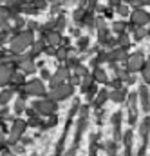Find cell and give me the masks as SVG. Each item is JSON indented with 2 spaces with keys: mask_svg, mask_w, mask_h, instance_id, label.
I'll use <instances>...</instances> for the list:
<instances>
[{
  "mask_svg": "<svg viewBox=\"0 0 150 156\" xmlns=\"http://www.w3.org/2000/svg\"><path fill=\"white\" fill-rule=\"evenodd\" d=\"M35 33L33 31H29V29H22V31H18L16 35H13L9 42H7V51H11V53H15V55H20V53H24V51H27L29 49V45L35 42Z\"/></svg>",
  "mask_w": 150,
  "mask_h": 156,
  "instance_id": "1",
  "label": "cell"
},
{
  "mask_svg": "<svg viewBox=\"0 0 150 156\" xmlns=\"http://www.w3.org/2000/svg\"><path fill=\"white\" fill-rule=\"evenodd\" d=\"M27 129H29V127H27V122H26L22 116H16L13 122H11L9 131H7V145H9V147H13L15 144H18V142H20V138L26 134V131H27Z\"/></svg>",
  "mask_w": 150,
  "mask_h": 156,
  "instance_id": "2",
  "label": "cell"
},
{
  "mask_svg": "<svg viewBox=\"0 0 150 156\" xmlns=\"http://www.w3.org/2000/svg\"><path fill=\"white\" fill-rule=\"evenodd\" d=\"M22 89H24V93H26L29 98H42V96L47 94V83H45L40 76L27 78Z\"/></svg>",
  "mask_w": 150,
  "mask_h": 156,
  "instance_id": "3",
  "label": "cell"
},
{
  "mask_svg": "<svg viewBox=\"0 0 150 156\" xmlns=\"http://www.w3.org/2000/svg\"><path fill=\"white\" fill-rule=\"evenodd\" d=\"M74 85H71L69 82H63V83H60V85H56L54 89H49L47 91V98H51V100H54V102H63V100H69L73 94H74Z\"/></svg>",
  "mask_w": 150,
  "mask_h": 156,
  "instance_id": "4",
  "label": "cell"
},
{
  "mask_svg": "<svg viewBox=\"0 0 150 156\" xmlns=\"http://www.w3.org/2000/svg\"><path fill=\"white\" fill-rule=\"evenodd\" d=\"M31 107L40 116H47V115H54L58 111V102H54V100H51L47 96H42V98H35L31 102Z\"/></svg>",
  "mask_w": 150,
  "mask_h": 156,
  "instance_id": "5",
  "label": "cell"
},
{
  "mask_svg": "<svg viewBox=\"0 0 150 156\" xmlns=\"http://www.w3.org/2000/svg\"><path fill=\"white\" fill-rule=\"evenodd\" d=\"M145 62H147V58H145V55H143L141 51L130 53V55L127 56V60H125V64H127V71L132 73V75H136V73H139V71L145 67Z\"/></svg>",
  "mask_w": 150,
  "mask_h": 156,
  "instance_id": "6",
  "label": "cell"
},
{
  "mask_svg": "<svg viewBox=\"0 0 150 156\" xmlns=\"http://www.w3.org/2000/svg\"><path fill=\"white\" fill-rule=\"evenodd\" d=\"M71 75H73V71H71L67 66L58 67V69L51 75V78L47 80V91H49V89H54L56 85H60V83H63V82H67V80L71 78Z\"/></svg>",
  "mask_w": 150,
  "mask_h": 156,
  "instance_id": "7",
  "label": "cell"
},
{
  "mask_svg": "<svg viewBox=\"0 0 150 156\" xmlns=\"http://www.w3.org/2000/svg\"><path fill=\"white\" fill-rule=\"evenodd\" d=\"M130 24L136 26V27H145L150 22V15L143 9V7H136L134 11H130Z\"/></svg>",
  "mask_w": 150,
  "mask_h": 156,
  "instance_id": "8",
  "label": "cell"
},
{
  "mask_svg": "<svg viewBox=\"0 0 150 156\" xmlns=\"http://www.w3.org/2000/svg\"><path fill=\"white\" fill-rule=\"evenodd\" d=\"M128 56V49L125 47H112V49H107V64H121L125 62Z\"/></svg>",
  "mask_w": 150,
  "mask_h": 156,
  "instance_id": "9",
  "label": "cell"
},
{
  "mask_svg": "<svg viewBox=\"0 0 150 156\" xmlns=\"http://www.w3.org/2000/svg\"><path fill=\"white\" fill-rule=\"evenodd\" d=\"M40 33V38L43 40L47 45H62V33L56 31V29H49V31H38Z\"/></svg>",
  "mask_w": 150,
  "mask_h": 156,
  "instance_id": "10",
  "label": "cell"
},
{
  "mask_svg": "<svg viewBox=\"0 0 150 156\" xmlns=\"http://www.w3.org/2000/svg\"><path fill=\"white\" fill-rule=\"evenodd\" d=\"M26 80H27V76L20 71V69H15L13 71V75H11V80H9V83H7V87H11L13 91H15V94L24 87V83H26Z\"/></svg>",
  "mask_w": 150,
  "mask_h": 156,
  "instance_id": "11",
  "label": "cell"
},
{
  "mask_svg": "<svg viewBox=\"0 0 150 156\" xmlns=\"http://www.w3.org/2000/svg\"><path fill=\"white\" fill-rule=\"evenodd\" d=\"M90 78H92L96 83H101V85H107V82L111 80L109 75H107V71H105V67H101V66L92 67V71H90Z\"/></svg>",
  "mask_w": 150,
  "mask_h": 156,
  "instance_id": "12",
  "label": "cell"
},
{
  "mask_svg": "<svg viewBox=\"0 0 150 156\" xmlns=\"http://www.w3.org/2000/svg\"><path fill=\"white\" fill-rule=\"evenodd\" d=\"M45 45H47V44H45L42 38H35V42L29 45V51H27V53H29V55H31V56L36 60L38 56H42V55H43V51H45Z\"/></svg>",
  "mask_w": 150,
  "mask_h": 156,
  "instance_id": "13",
  "label": "cell"
},
{
  "mask_svg": "<svg viewBox=\"0 0 150 156\" xmlns=\"http://www.w3.org/2000/svg\"><path fill=\"white\" fill-rule=\"evenodd\" d=\"M13 71H15L13 67H9V66H5V64H2V62H0V89H2V87H5V85L9 83Z\"/></svg>",
  "mask_w": 150,
  "mask_h": 156,
  "instance_id": "14",
  "label": "cell"
},
{
  "mask_svg": "<svg viewBox=\"0 0 150 156\" xmlns=\"http://www.w3.org/2000/svg\"><path fill=\"white\" fill-rule=\"evenodd\" d=\"M15 96H16V94H15V91H13L11 87H7V85L2 87V89H0V105H7L11 100H15Z\"/></svg>",
  "mask_w": 150,
  "mask_h": 156,
  "instance_id": "15",
  "label": "cell"
},
{
  "mask_svg": "<svg viewBox=\"0 0 150 156\" xmlns=\"http://www.w3.org/2000/svg\"><path fill=\"white\" fill-rule=\"evenodd\" d=\"M26 107H27V100H26V98L16 96V98H15V104H13V115L22 116V115H24V111H26Z\"/></svg>",
  "mask_w": 150,
  "mask_h": 156,
  "instance_id": "16",
  "label": "cell"
},
{
  "mask_svg": "<svg viewBox=\"0 0 150 156\" xmlns=\"http://www.w3.org/2000/svg\"><path fill=\"white\" fill-rule=\"evenodd\" d=\"M109 98L116 102V104H119V102H123L125 98H127V89L125 87H119V89H112L111 93H109Z\"/></svg>",
  "mask_w": 150,
  "mask_h": 156,
  "instance_id": "17",
  "label": "cell"
},
{
  "mask_svg": "<svg viewBox=\"0 0 150 156\" xmlns=\"http://www.w3.org/2000/svg\"><path fill=\"white\" fill-rule=\"evenodd\" d=\"M56 125H58V116H56V113H54V115H47V116H43L42 131H45V129H53V127H56Z\"/></svg>",
  "mask_w": 150,
  "mask_h": 156,
  "instance_id": "18",
  "label": "cell"
},
{
  "mask_svg": "<svg viewBox=\"0 0 150 156\" xmlns=\"http://www.w3.org/2000/svg\"><path fill=\"white\" fill-rule=\"evenodd\" d=\"M92 100H94V105H96V107H101V105L109 100V91H107V89H100L98 94H96Z\"/></svg>",
  "mask_w": 150,
  "mask_h": 156,
  "instance_id": "19",
  "label": "cell"
},
{
  "mask_svg": "<svg viewBox=\"0 0 150 156\" xmlns=\"http://www.w3.org/2000/svg\"><path fill=\"white\" fill-rule=\"evenodd\" d=\"M27 127H33V129H42V123H43V116L40 115H33V116H27Z\"/></svg>",
  "mask_w": 150,
  "mask_h": 156,
  "instance_id": "20",
  "label": "cell"
},
{
  "mask_svg": "<svg viewBox=\"0 0 150 156\" xmlns=\"http://www.w3.org/2000/svg\"><path fill=\"white\" fill-rule=\"evenodd\" d=\"M116 45H118V47H125V49H128V45H130V37H128L127 31L116 35Z\"/></svg>",
  "mask_w": 150,
  "mask_h": 156,
  "instance_id": "21",
  "label": "cell"
},
{
  "mask_svg": "<svg viewBox=\"0 0 150 156\" xmlns=\"http://www.w3.org/2000/svg\"><path fill=\"white\" fill-rule=\"evenodd\" d=\"M127 27H128V24L125 22V20H116L112 24V31L116 35H119V33H125L127 31Z\"/></svg>",
  "mask_w": 150,
  "mask_h": 156,
  "instance_id": "22",
  "label": "cell"
},
{
  "mask_svg": "<svg viewBox=\"0 0 150 156\" xmlns=\"http://www.w3.org/2000/svg\"><path fill=\"white\" fill-rule=\"evenodd\" d=\"M13 35H11V27H7V29H0V47H4L9 38H11Z\"/></svg>",
  "mask_w": 150,
  "mask_h": 156,
  "instance_id": "23",
  "label": "cell"
},
{
  "mask_svg": "<svg viewBox=\"0 0 150 156\" xmlns=\"http://www.w3.org/2000/svg\"><path fill=\"white\" fill-rule=\"evenodd\" d=\"M73 73H74V75L80 78V80H81V78H85V76H90V71H89V69H87L83 64H80V66L76 67L74 71H73Z\"/></svg>",
  "mask_w": 150,
  "mask_h": 156,
  "instance_id": "24",
  "label": "cell"
},
{
  "mask_svg": "<svg viewBox=\"0 0 150 156\" xmlns=\"http://www.w3.org/2000/svg\"><path fill=\"white\" fill-rule=\"evenodd\" d=\"M63 27H65V16H63V15H58V16L54 18V29L62 33Z\"/></svg>",
  "mask_w": 150,
  "mask_h": 156,
  "instance_id": "25",
  "label": "cell"
},
{
  "mask_svg": "<svg viewBox=\"0 0 150 156\" xmlns=\"http://www.w3.org/2000/svg\"><path fill=\"white\" fill-rule=\"evenodd\" d=\"M147 35H148V31H147V29H143V27H136V29H134V40H136V42L143 40Z\"/></svg>",
  "mask_w": 150,
  "mask_h": 156,
  "instance_id": "26",
  "label": "cell"
},
{
  "mask_svg": "<svg viewBox=\"0 0 150 156\" xmlns=\"http://www.w3.org/2000/svg\"><path fill=\"white\" fill-rule=\"evenodd\" d=\"M116 13H118L119 16H128V15H130V9H128V5H125V4L121 2V4L116 7Z\"/></svg>",
  "mask_w": 150,
  "mask_h": 156,
  "instance_id": "27",
  "label": "cell"
},
{
  "mask_svg": "<svg viewBox=\"0 0 150 156\" xmlns=\"http://www.w3.org/2000/svg\"><path fill=\"white\" fill-rule=\"evenodd\" d=\"M76 45H78V49H80V51H85V49L89 47V38H87V37H81V38L78 40V44H76Z\"/></svg>",
  "mask_w": 150,
  "mask_h": 156,
  "instance_id": "28",
  "label": "cell"
},
{
  "mask_svg": "<svg viewBox=\"0 0 150 156\" xmlns=\"http://www.w3.org/2000/svg\"><path fill=\"white\" fill-rule=\"evenodd\" d=\"M107 85H109L111 89H119V87H123V82H121L119 78H114V80H109V82H107Z\"/></svg>",
  "mask_w": 150,
  "mask_h": 156,
  "instance_id": "29",
  "label": "cell"
},
{
  "mask_svg": "<svg viewBox=\"0 0 150 156\" xmlns=\"http://www.w3.org/2000/svg\"><path fill=\"white\" fill-rule=\"evenodd\" d=\"M38 71H40V78H42L43 82H47V80L51 78V75H53V73H49V69H47V67H40Z\"/></svg>",
  "mask_w": 150,
  "mask_h": 156,
  "instance_id": "30",
  "label": "cell"
},
{
  "mask_svg": "<svg viewBox=\"0 0 150 156\" xmlns=\"http://www.w3.org/2000/svg\"><path fill=\"white\" fill-rule=\"evenodd\" d=\"M43 55L54 56V55H56V47H54V45H45V51H43Z\"/></svg>",
  "mask_w": 150,
  "mask_h": 156,
  "instance_id": "31",
  "label": "cell"
},
{
  "mask_svg": "<svg viewBox=\"0 0 150 156\" xmlns=\"http://www.w3.org/2000/svg\"><path fill=\"white\" fill-rule=\"evenodd\" d=\"M18 144H22V145H29V144H33V138L31 136H27V134H24L22 138H20V142Z\"/></svg>",
  "mask_w": 150,
  "mask_h": 156,
  "instance_id": "32",
  "label": "cell"
},
{
  "mask_svg": "<svg viewBox=\"0 0 150 156\" xmlns=\"http://www.w3.org/2000/svg\"><path fill=\"white\" fill-rule=\"evenodd\" d=\"M0 156H16V154L11 151V147H5L4 151H0Z\"/></svg>",
  "mask_w": 150,
  "mask_h": 156,
  "instance_id": "33",
  "label": "cell"
},
{
  "mask_svg": "<svg viewBox=\"0 0 150 156\" xmlns=\"http://www.w3.org/2000/svg\"><path fill=\"white\" fill-rule=\"evenodd\" d=\"M121 2H123V0H109V5H111V7H118Z\"/></svg>",
  "mask_w": 150,
  "mask_h": 156,
  "instance_id": "34",
  "label": "cell"
},
{
  "mask_svg": "<svg viewBox=\"0 0 150 156\" xmlns=\"http://www.w3.org/2000/svg\"><path fill=\"white\" fill-rule=\"evenodd\" d=\"M145 66H147V67H150V56L147 58V62H145Z\"/></svg>",
  "mask_w": 150,
  "mask_h": 156,
  "instance_id": "35",
  "label": "cell"
},
{
  "mask_svg": "<svg viewBox=\"0 0 150 156\" xmlns=\"http://www.w3.org/2000/svg\"><path fill=\"white\" fill-rule=\"evenodd\" d=\"M16 156H18V154H16ZM20 156H24V154H20Z\"/></svg>",
  "mask_w": 150,
  "mask_h": 156,
  "instance_id": "36",
  "label": "cell"
}]
</instances>
